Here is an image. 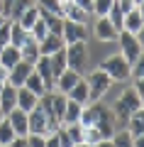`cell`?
<instances>
[{
    "label": "cell",
    "mask_w": 144,
    "mask_h": 147,
    "mask_svg": "<svg viewBox=\"0 0 144 147\" xmlns=\"http://www.w3.org/2000/svg\"><path fill=\"white\" fill-rule=\"evenodd\" d=\"M78 123H81V125H93V127H98V132H100V137H103V140H110V137L115 135V130H117V123H115L113 110L105 108L100 100L83 105L81 120H78Z\"/></svg>",
    "instance_id": "1"
},
{
    "label": "cell",
    "mask_w": 144,
    "mask_h": 147,
    "mask_svg": "<svg viewBox=\"0 0 144 147\" xmlns=\"http://www.w3.org/2000/svg\"><path fill=\"white\" fill-rule=\"evenodd\" d=\"M113 115H115V123L117 127H125L127 125V118L132 115L134 110H142V93L137 88H125L122 96L113 103Z\"/></svg>",
    "instance_id": "2"
},
{
    "label": "cell",
    "mask_w": 144,
    "mask_h": 147,
    "mask_svg": "<svg viewBox=\"0 0 144 147\" xmlns=\"http://www.w3.org/2000/svg\"><path fill=\"white\" fill-rule=\"evenodd\" d=\"M98 69H103L113 81H120V84L127 81V79H132V64H129L122 54H113V57L103 59V64H100Z\"/></svg>",
    "instance_id": "3"
},
{
    "label": "cell",
    "mask_w": 144,
    "mask_h": 147,
    "mask_svg": "<svg viewBox=\"0 0 144 147\" xmlns=\"http://www.w3.org/2000/svg\"><path fill=\"white\" fill-rule=\"evenodd\" d=\"M90 64V54H88V42H73L66 44V69L78 71L83 76V71Z\"/></svg>",
    "instance_id": "4"
},
{
    "label": "cell",
    "mask_w": 144,
    "mask_h": 147,
    "mask_svg": "<svg viewBox=\"0 0 144 147\" xmlns=\"http://www.w3.org/2000/svg\"><path fill=\"white\" fill-rule=\"evenodd\" d=\"M115 42L120 44V54H122L129 64H134L137 59L144 57V54H142V39H139V34H132V32H127V30H120V34H117Z\"/></svg>",
    "instance_id": "5"
},
{
    "label": "cell",
    "mask_w": 144,
    "mask_h": 147,
    "mask_svg": "<svg viewBox=\"0 0 144 147\" xmlns=\"http://www.w3.org/2000/svg\"><path fill=\"white\" fill-rule=\"evenodd\" d=\"M86 84H88V91H90V103H95V100H100L110 91L113 79H110L103 69H98V71H90V76L86 79Z\"/></svg>",
    "instance_id": "6"
},
{
    "label": "cell",
    "mask_w": 144,
    "mask_h": 147,
    "mask_svg": "<svg viewBox=\"0 0 144 147\" xmlns=\"http://www.w3.org/2000/svg\"><path fill=\"white\" fill-rule=\"evenodd\" d=\"M27 127H29V132H34V135H52V132H56L52 127V123H49V118L44 115V110L37 105L34 110H29L27 113Z\"/></svg>",
    "instance_id": "7"
},
{
    "label": "cell",
    "mask_w": 144,
    "mask_h": 147,
    "mask_svg": "<svg viewBox=\"0 0 144 147\" xmlns=\"http://www.w3.org/2000/svg\"><path fill=\"white\" fill-rule=\"evenodd\" d=\"M61 39H64V44L88 42V30H86V25H81V22H71V20H64Z\"/></svg>",
    "instance_id": "8"
},
{
    "label": "cell",
    "mask_w": 144,
    "mask_h": 147,
    "mask_svg": "<svg viewBox=\"0 0 144 147\" xmlns=\"http://www.w3.org/2000/svg\"><path fill=\"white\" fill-rule=\"evenodd\" d=\"M32 64L29 61H25V59H20V61L15 64V66L7 71V84L10 86H15V88H22L25 86V81H27V76L32 74Z\"/></svg>",
    "instance_id": "9"
},
{
    "label": "cell",
    "mask_w": 144,
    "mask_h": 147,
    "mask_svg": "<svg viewBox=\"0 0 144 147\" xmlns=\"http://www.w3.org/2000/svg\"><path fill=\"white\" fill-rule=\"evenodd\" d=\"M93 34L98 37L100 42H115L120 34V30H115L113 22L108 20V17H98L95 20V25H93Z\"/></svg>",
    "instance_id": "10"
},
{
    "label": "cell",
    "mask_w": 144,
    "mask_h": 147,
    "mask_svg": "<svg viewBox=\"0 0 144 147\" xmlns=\"http://www.w3.org/2000/svg\"><path fill=\"white\" fill-rule=\"evenodd\" d=\"M122 30L132 32V34H142V30H144L142 7H132L129 12H125V17H122Z\"/></svg>",
    "instance_id": "11"
},
{
    "label": "cell",
    "mask_w": 144,
    "mask_h": 147,
    "mask_svg": "<svg viewBox=\"0 0 144 147\" xmlns=\"http://www.w3.org/2000/svg\"><path fill=\"white\" fill-rule=\"evenodd\" d=\"M5 118H7V123L12 125V130H15V135H17V137H27L29 127H27V113H25V110L12 108Z\"/></svg>",
    "instance_id": "12"
},
{
    "label": "cell",
    "mask_w": 144,
    "mask_h": 147,
    "mask_svg": "<svg viewBox=\"0 0 144 147\" xmlns=\"http://www.w3.org/2000/svg\"><path fill=\"white\" fill-rule=\"evenodd\" d=\"M78 79H81V74H78V71H71V69H64V71L56 76V81H54V91H61V93H68V91H71L73 86L78 84Z\"/></svg>",
    "instance_id": "13"
},
{
    "label": "cell",
    "mask_w": 144,
    "mask_h": 147,
    "mask_svg": "<svg viewBox=\"0 0 144 147\" xmlns=\"http://www.w3.org/2000/svg\"><path fill=\"white\" fill-rule=\"evenodd\" d=\"M32 66H34V71L42 76L46 91H54V74H52V66H49V57H42V54H39V59H37Z\"/></svg>",
    "instance_id": "14"
},
{
    "label": "cell",
    "mask_w": 144,
    "mask_h": 147,
    "mask_svg": "<svg viewBox=\"0 0 144 147\" xmlns=\"http://www.w3.org/2000/svg\"><path fill=\"white\" fill-rule=\"evenodd\" d=\"M61 17L64 20H71V22H81V25H88V12L86 10H81V7L78 5H73L71 0H68V3H64L61 5Z\"/></svg>",
    "instance_id": "15"
},
{
    "label": "cell",
    "mask_w": 144,
    "mask_h": 147,
    "mask_svg": "<svg viewBox=\"0 0 144 147\" xmlns=\"http://www.w3.org/2000/svg\"><path fill=\"white\" fill-rule=\"evenodd\" d=\"M12 108H17V88L5 84L0 91V110H3V115H7Z\"/></svg>",
    "instance_id": "16"
},
{
    "label": "cell",
    "mask_w": 144,
    "mask_h": 147,
    "mask_svg": "<svg viewBox=\"0 0 144 147\" xmlns=\"http://www.w3.org/2000/svg\"><path fill=\"white\" fill-rule=\"evenodd\" d=\"M66 44H64V39H61V34H49L44 37L39 42V54L42 57H49V54H54V52H59V49H64Z\"/></svg>",
    "instance_id": "17"
},
{
    "label": "cell",
    "mask_w": 144,
    "mask_h": 147,
    "mask_svg": "<svg viewBox=\"0 0 144 147\" xmlns=\"http://www.w3.org/2000/svg\"><path fill=\"white\" fill-rule=\"evenodd\" d=\"M37 103H39V96L37 93H32L29 88H17V108L20 110H25V113H29V110H34L37 108Z\"/></svg>",
    "instance_id": "18"
},
{
    "label": "cell",
    "mask_w": 144,
    "mask_h": 147,
    "mask_svg": "<svg viewBox=\"0 0 144 147\" xmlns=\"http://www.w3.org/2000/svg\"><path fill=\"white\" fill-rule=\"evenodd\" d=\"M66 98L76 100V103H81V105H88V103H90V91H88V84H86V79H83V76L78 79V84L66 93Z\"/></svg>",
    "instance_id": "19"
},
{
    "label": "cell",
    "mask_w": 144,
    "mask_h": 147,
    "mask_svg": "<svg viewBox=\"0 0 144 147\" xmlns=\"http://www.w3.org/2000/svg\"><path fill=\"white\" fill-rule=\"evenodd\" d=\"M81 110H83L81 103H76V100L66 98V108H64V118H61V123H64V125L78 123V120H81Z\"/></svg>",
    "instance_id": "20"
},
{
    "label": "cell",
    "mask_w": 144,
    "mask_h": 147,
    "mask_svg": "<svg viewBox=\"0 0 144 147\" xmlns=\"http://www.w3.org/2000/svg\"><path fill=\"white\" fill-rule=\"evenodd\" d=\"M22 59V54H20V47H12V44H7V47H3V52H0V64L10 71L12 66H15L17 61Z\"/></svg>",
    "instance_id": "21"
},
{
    "label": "cell",
    "mask_w": 144,
    "mask_h": 147,
    "mask_svg": "<svg viewBox=\"0 0 144 147\" xmlns=\"http://www.w3.org/2000/svg\"><path fill=\"white\" fill-rule=\"evenodd\" d=\"M129 130V135L132 137H139L144 135V110H134L132 115L127 118V125H125Z\"/></svg>",
    "instance_id": "22"
},
{
    "label": "cell",
    "mask_w": 144,
    "mask_h": 147,
    "mask_svg": "<svg viewBox=\"0 0 144 147\" xmlns=\"http://www.w3.org/2000/svg\"><path fill=\"white\" fill-rule=\"evenodd\" d=\"M20 54H22V59H25V61L34 64L37 59H39V42H37V39H32V37H27L25 44L20 47Z\"/></svg>",
    "instance_id": "23"
},
{
    "label": "cell",
    "mask_w": 144,
    "mask_h": 147,
    "mask_svg": "<svg viewBox=\"0 0 144 147\" xmlns=\"http://www.w3.org/2000/svg\"><path fill=\"white\" fill-rule=\"evenodd\" d=\"M27 37H29V32H27L17 20H10V44L12 47H22Z\"/></svg>",
    "instance_id": "24"
},
{
    "label": "cell",
    "mask_w": 144,
    "mask_h": 147,
    "mask_svg": "<svg viewBox=\"0 0 144 147\" xmlns=\"http://www.w3.org/2000/svg\"><path fill=\"white\" fill-rule=\"evenodd\" d=\"M49 66H52V74H54V81H56V76L66 69V47L59 49V52L49 54Z\"/></svg>",
    "instance_id": "25"
},
{
    "label": "cell",
    "mask_w": 144,
    "mask_h": 147,
    "mask_svg": "<svg viewBox=\"0 0 144 147\" xmlns=\"http://www.w3.org/2000/svg\"><path fill=\"white\" fill-rule=\"evenodd\" d=\"M37 20H39V10H37V5H34V3H32L29 7H25V10H22V15L17 17V22H20V25L25 27L27 32H29V27L34 25Z\"/></svg>",
    "instance_id": "26"
},
{
    "label": "cell",
    "mask_w": 144,
    "mask_h": 147,
    "mask_svg": "<svg viewBox=\"0 0 144 147\" xmlns=\"http://www.w3.org/2000/svg\"><path fill=\"white\" fill-rule=\"evenodd\" d=\"M25 88H29L32 93H37V96H42V93L46 91V86H44V81H42V76L34 71V69H32V74L27 76V81H25Z\"/></svg>",
    "instance_id": "27"
},
{
    "label": "cell",
    "mask_w": 144,
    "mask_h": 147,
    "mask_svg": "<svg viewBox=\"0 0 144 147\" xmlns=\"http://www.w3.org/2000/svg\"><path fill=\"white\" fill-rule=\"evenodd\" d=\"M34 5L39 7L42 12H52V15L61 17V3H59V0H34Z\"/></svg>",
    "instance_id": "28"
},
{
    "label": "cell",
    "mask_w": 144,
    "mask_h": 147,
    "mask_svg": "<svg viewBox=\"0 0 144 147\" xmlns=\"http://www.w3.org/2000/svg\"><path fill=\"white\" fill-rule=\"evenodd\" d=\"M15 130H12V125L7 123V118H3L0 120V145H10L12 140H15Z\"/></svg>",
    "instance_id": "29"
},
{
    "label": "cell",
    "mask_w": 144,
    "mask_h": 147,
    "mask_svg": "<svg viewBox=\"0 0 144 147\" xmlns=\"http://www.w3.org/2000/svg\"><path fill=\"white\" fill-rule=\"evenodd\" d=\"M46 34H49V30H46V22L39 17V20H37L34 25L29 27V37H32V39H37V42H42Z\"/></svg>",
    "instance_id": "30"
},
{
    "label": "cell",
    "mask_w": 144,
    "mask_h": 147,
    "mask_svg": "<svg viewBox=\"0 0 144 147\" xmlns=\"http://www.w3.org/2000/svg\"><path fill=\"white\" fill-rule=\"evenodd\" d=\"M113 3L115 0H93V10H90V15H95V17H105L110 12V7H113Z\"/></svg>",
    "instance_id": "31"
},
{
    "label": "cell",
    "mask_w": 144,
    "mask_h": 147,
    "mask_svg": "<svg viewBox=\"0 0 144 147\" xmlns=\"http://www.w3.org/2000/svg\"><path fill=\"white\" fill-rule=\"evenodd\" d=\"M54 135H56V140H59V147H73L76 145V142L71 140V135H68V130H66V125H59L56 127V132H54Z\"/></svg>",
    "instance_id": "32"
},
{
    "label": "cell",
    "mask_w": 144,
    "mask_h": 147,
    "mask_svg": "<svg viewBox=\"0 0 144 147\" xmlns=\"http://www.w3.org/2000/svg\"><path fill=\"white\" fill-rule=\"evenodd\" d=\"M105 17H108V20L113 22V27H115V30H122V17H125V15H122V10L117 7V3H113V7H110V12H108Z\"/></svg>",
    "instance_id": "33"
},
{
    "label": "cell",
    "mask_w": 144,
    "mask_h": 147,
    "mask_svg": "<svg viewBox=\"0 0 144 147\" xmlns=\"http://www.w3.org/2000/svg\"><path fill=\"white\" fill-rule=\"evenodd\" d=\"M7 44H10V20H5L0 25V52H3V47H7Z\"/></svg>",
    "instance_id": "34"
},
{
    "label": "cell",
    "mask_w": 144,
    "mask_h": 147,
    "mask_svg": "<svg viewBox=\"0 0 144 147\" xmlns=\"http://www.w3.org/2000/svg\"><path fill=\"white\" fill-rule=\"evenodd\" d=\"M73 5H78L81 10H86L88 15H90V10H93V0H71Z\"/></svg>",
    "instance_id": "35"
},
{
    "label": "cell",
    "mask_w": 144,
    "mask_h": 147,
    "mask_svg": "<svg viewBox=\"0 0 144 147\" xmlns=\"http://www.w3.org/2000/svg\"><path fill=\"white\" fill-rule=\"evenodd\" d=\"M7 147H27V140H25V137H15Z\"/></svg>",
    "instance_id": "36"
},
{
    "label": "cell",
    "mask_w": 144,
    "mask_h": 147,
    "mask_svg": "<svg viewBox=\"0 0 144 147\" xmlns=\"http://www.w3.org/2000/svg\"><path fill=\"white\" fill-rule=\"evenodd\" d=\"M46 147H59V140H56V135H46Z\"/></svg>",
    "instance_id": "37"
},
{
    "label": "cell",
    "mask_w": 144,
    "mask_h": 147,
    "mask_svg": "<svg viewBox=\"0 0 144 147\" xmlns=\"http://www.w3.org/2000/svg\"><path fill=\"white\" fill-rule=\"evenodd\" d=\"M132 88H137L139 93L144 96V79H134V86H132Z\"/></svg>",
    "instance_id": "38"
},
{
    "label": "cell",
    "mask_w": 144,
    "mask_h": 147,
    "mask_svg": "<svg viewBox=\"0 0 144 147\" xmlns=\"http://www.w3.org/2000/svg\"><path fill=\"white\" fill-rule=\"evenodd\" d=\"M93 147H115V145H113V140H100V142H95Z\"/></svg>",
    "instance_id": "39"
},
{
    "label": "cell",
    "mask_w": 144,
    "mask_h": 147,
    "mask_svg": "<svg viewBox=\"0 0 144 147\" xmlns=\"http://www.w3.org/2000/svg\"><path fill=\"white\" fill-rule=\"evenodd\" d=\"M0 81H3V84H7V69L3 66V64H0Z\"/></svg>",
    "instance_id": "40"
},
{
    "label": "cell",
    "mask_w": 144,
    "mask_h": 147,
    "mask_svg": "<svg viewBox=\"0 0 144 147\" xmlns=\"http://www.w3.org/2000/svg\"><path fill=\"white\" fill-rule=\"evenodd\" d=\"M132 3H134V7H142L144 5V0H132Z\"/></svg>",
    "instance_id": "41"
},
{
    "label": "cell",
    "mask_w": 144,
    "mask_h": 147,
    "mask_svg": "<svg viewBox=\"0 0 144 147\" xmlns=\"http://www.w3.org/2000/svg\"><path fill=\"white\" fill-rule=\"evenodd\" d=\"M73 147H93V145H86V142H76Z\"/></svg>",
    "instance_id": "42"
},
{
    "label": "cell",
    "mask_w": 144,
    "mask_h": 147,
    "mask_svg": "<svg viewBox=\"0 0 144 147\" xmlns=\"http://www.w3.org/2000/svg\"><path fill=\"white\" fill-rule=\"evenodd\" d=\"M3 118H5V115H3V110H0V120H3Z\"/></svg>",
    "instance_id": "43"
},
{
    "label": "cell",
    "mask_w": 144,
    "mask_h": 147,
    "mask_svg": "<svg viewBox=\"0 0 144 147\" xmlns=\"http://www.w3.org/2000/svg\"><path fill=\"white\" fill-rule=\"evenodd\" d=\"M0 12H3V0H0Z\"/></svg>",
    "instance_id": "44"
},
{
    "label": "cell",
    "mask_w": 144,
    "mask_h": 147,
    "mask_svg": "<svg viewBox=\"0 0 144 147\" xmlns=\"http://www.w3.org/2000/svg\"><path fill=\"white\" fill-rule=\"evenodd\" d=\"M3 86H5V84H3V81H0V91H3Z\"/></svg>",
    "instance_id": "45"
},
{
    "label": "cell",
    "mask_w": 144,
    "mask_h": 147,
    "mask_svg": "<svg viewBox=\"0 0 144 147\" xmlns=\"http://www.w3.org/2000/svg\"><path fill=\"white\" fill-rule=\"evenodd\" d=\"M0 147H7V145H0Z\"/></svg>",
    "instance_id": "46"
}]
</instances>
